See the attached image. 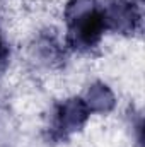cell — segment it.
<instances>
[{
  "instance_id": "cell-5",
  "label": "cell",
  "mask_w": 145,
  "mask_h": 147,
  "mask_svg": "<svg viewBox=\"0 0 145 147\" xmlns=\"http://www.w3.org/2000/svg\"><path fill=\"white\" fill-rule=\"evenodd\" d=\"M9 58H10L9 45H7V41H5L3 34L0 33V74L7 69V65H9Z\"/></svg>"
},
{
  "instance_id": "cell-2",
  "label": "cell",
  "mask_w": 145,
  "mask_h": 147,
  "mask_svg": "<svg viewBox=\"0 0 145 147\" xmlns=\"http://www.w3.org/2000/svg\"><path fill=\"white\" fill-rule=\"evenodd\" d=\"M89 115H91V110L82 98L65 99L53 111V118L50 125L53 137L63 139V137L75 134L77 130H80L85 125Z\"/></svg>"
},
{
  "instance_id": "cell-1",
  "label": "cell",
  "mask_w": 145,
  "mask_h": 147,
  "mask_svg": "<svg viewBox=\"0 0 145 147\" xmlns=\"http://www.w3.org/2000/svg\"><path fill=\"white\" fill-rule=\"evenodd\" d=\"M67 43L77 51L94 50L108 31L97 0H70L65 7Z\"/></svg>"
},
{
  "instance_id": "cell-4",
  "label": "cell",
  "mask_w": 145,
  "mask_h": 147,
  "mask_svg": "<svg viewBox=\"0 0 145 147\" xmlns=\"http://www.w3.org/2000/svg\"><path fill=\"white\" fill-rule=\"evenodd\" d=\"M84 101L87 103L91 113H92V111H108V110H111L113 105H114V98H113L111 91H109L106 86H103V84L92 86V87L89 89L87 98H85Z\"/></svg>"
},
{
  "instance_id": "cell-3",
  "label": "cell",
  "mask_w": 145,
  "mask_h": 147,
  "mask_svg": "<svg viewBox=\"0 0 145 147\" xmlns=\"http://www.w3.org/2000/svg\"><path fill=\"white\" fill-rule=\"evenodd\" d=\"M101 12L108 31L132 33L140 21L138 9L132 0H106L101 5Z\"/></svg>"
}]
</instances>
